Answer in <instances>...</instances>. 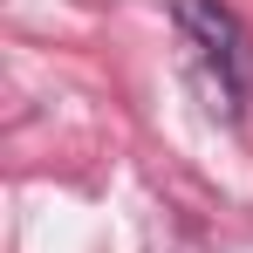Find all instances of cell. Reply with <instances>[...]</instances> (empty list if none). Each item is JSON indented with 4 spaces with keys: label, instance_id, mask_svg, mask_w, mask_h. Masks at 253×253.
I'll use <instances>...</instances> for the list:
<instances>
[{
    "label": "cell",
    "instance_id": "obj_1",
    "mask_svg": "<svg viewBox=\"0 0 253 253\" xmlns=\"http://www.w3.org/2000/svg\"><path fill=\"white\" fill-rule=\"evenodd\" d=\"M178 35L192 48V62L206 69L212 96H219V110L226 117H240L247 110V76H253V55H247V28H240V14L226 7V0H178Z\"/></svg>",
    "mask_w": 253,
    "mask_h": 253
}]
</instances>
